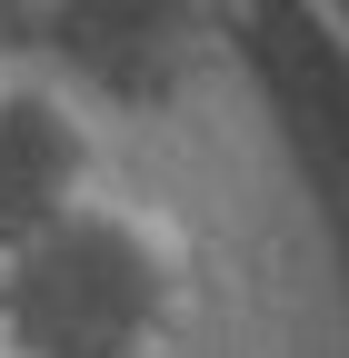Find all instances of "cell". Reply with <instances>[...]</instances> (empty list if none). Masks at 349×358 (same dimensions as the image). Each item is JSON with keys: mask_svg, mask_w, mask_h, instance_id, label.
Returning a JSON list of instances; mask_svg holds the SVG:
<instances>
[{"mask_svg": "<svg viewBox=\"0 0 349 358\" xmlns=\"http://www.w3.org/2000/svg\"><path fill=\"white\" fill-rule=\"evenodd\" d=\"M190 319V249L160 209L80 199L60 229L0 259L11 358H160Z\"/></svg>", "mask_w": 349, "mask_h": 358, "instance_id": "obj_1", "label": "cell"}, {"mask_svg": "<svg viewBox=\"0 0 349 358\" xmlns=\"http://www.w3.org/2000/svg\"><path fill=\"white\" fill-rule=\"evenodd\" d=\"M100 199V140L60 90H0V259Z\"/></svg>", "mask_w": 349, "mask_h": 358, "instance_id": "obj_2", "label": "cell"}]
</instances>
